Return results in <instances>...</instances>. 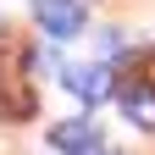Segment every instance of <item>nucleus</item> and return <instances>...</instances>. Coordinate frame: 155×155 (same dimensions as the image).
Here are the masks:
<instances>
[{
    "label": "nucleus",
    "instance_id": "f257e3e1",
    "mask_svg": "<svg viewBox=\"0 0 155 155\" xmlns=\"http://www.w3.org/2000/svg\"><path fill=\"white\" fill-rule=\"evenodd\" d=\"M33 17L50 39H72L83 28V0H33Z\"/></svg>",
    "mask_w": 155,
    "mask_h": 155
},
{
    "label": "nucleus",
    "instance_id": "f03ea898",
    "mask_svg": "<svg viewBox=\"0 0 155 155\" xmlns=\"http://www.w3.org/2000/svg\"><path fill=\"white\" fill-rule=\"evenodd\" d=\"M61 78H67V89H72V94H78L83 105H100V100H111V94H116V89H111V72H105V67H67Z\"/></svg>",
    "mask_w": 155,
    "mask_h": 155
},
{
    "label": "nucleus",
    "instance_id": "7ed1b4c3",
    "mask_svg": "<svg viewBox=\"0 0 155 155\" xmlns=\"http://www.w3.org/2000/svg\"><path fill=\"white\" fill-rule=\"evenodd\" d=\"M50 139H55V150H67V155H105L100 127H89V122H61V127H50Z\"/></svg>",
    "mask_w": 155,
    "mask_h": 155
},
{
    "label": "nucleus",
    "instance_id": "20e7f679",
    "mask_svg": "<svg viewBox=\"0 0 155 155\" xmlns=\"http://www.w3.org/2000/svg\"><path fill=\"white\" fill-rule=\"evenodd\" d=\"M122 111H127L133 127L155 133V89H150V83H127V89H122Z\"/></svg>",
    "mask_w": 155,
    "mask_h": 155
},
{
    "label": "nucleus",
    "instance_id": "39448f33",
    "mask_svg": "<svg viewBox=\"0 0 155 155\" xmlns=\"http://www.w3.org/2000/svg\"><path fill=\"white\" fill-rule=\"evenodd\" d=\"M105 155H111V150H105Z\"/></svg>",
    "mask_w": 155,
    "mask_h": 155
}]
</instances>
